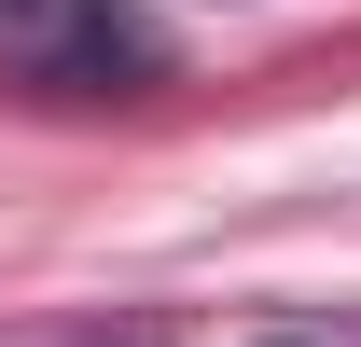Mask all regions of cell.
Returning a JSON list of instances; mask_svg holds the SVG:
<instances>
[{
  "instance_id": "obj_3",
  "label": "cell",
  "mask_w": 361,
  "mask_h": 347,
  "mask_svg": "<svg viewBox=\"0 0 361 347\" xmlns=\"http://www.w3.org/2000/svg\"><path fill=\"white\" fill-rule=\"evenodd\" d=\"M278 347H292V334H278Z\"/></svg>"
},
{
  "instance_id": "obj_2",
  "label": "cell",
  "mask_w": 361,
  "mask_h": 347,
  "mask_svg": "<svg viewBox=\"0 0 361 347\" xmlns=\"http://www.w3.org/2000/svg\"><path fill=\"white\" fill-rule=\"evenodd\" d=\"M0 14H14V0H0Z\"/></svg>"
},
{
  "instance_id": "obj_1",
  "label": "cell",
  "mask_w": 361,
  "mask_h": 347,
  "mask_svg": "<svg viewBox=\"0 0 361 347\" xmlns=\"http://www.w3.org/2000/svg\"><path fill=\"white\" fill-rule=\"evenodd\" d=\"M56 42L84 56V70H153V42H139L111 0H56Z\"/></svg>"
}]
</instances>
